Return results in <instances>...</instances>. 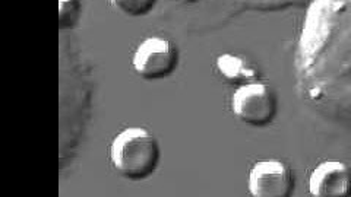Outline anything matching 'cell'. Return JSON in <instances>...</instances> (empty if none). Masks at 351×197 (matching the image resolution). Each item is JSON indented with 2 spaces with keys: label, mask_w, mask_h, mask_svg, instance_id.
<instances>
[{
  "label": "cell",
  "mask_w": 351,
  "mask_h": 197,
  "mask_svg": "<svg viewBox=\"0 0 351 197\" xmlns=\"http://www.w3.org/2000/svg\"><path fill=\"white\" fill-rule=\"evenodd\" d=\"M183 2H195V0H183Z\"/></svg>",
  "instance_id": "9c48e42d"
},
{
  "label": "cell",
  "mask_w": 351,
  "mask_h": 197,
  "mask_svg": "<svg viewBox=\"0 0 351 197\" xmlns=\"http://www.w3.org/2000/svg\"><path fill=\"white\" fill-rule=\"evenodd\" d=\"M309 192L315 197L351 196V168L341 161H325L309 177Z\"/></svg>",
  "instance_id": "5b68a950"
},
{
  "label": "cell",
  "mask_w": 351,
  "mask_h": 197,
  "mask_svg": "<svg viewBox=\"0 0 351 197\" xmlns=\"http://www.w3.org/2000/svg\"><path fill=\"white\" fill-rule=\"evenodd\" d=\"M161 158L158 140L144 127H128L110 145V161L122 177L139 181L156 172Z\"/></svg>",
  "instance_id": "6da1fadb"
},
{
  "label": "cell",
  "mask_w": 351,
  "mask_h": 197,
  "mask_svg": "<svg viewBox=\"0 0 351 197\" xmlns=\"http://www.w3.org/2000/svg\"><path fill=\"white\" fill-rule=\"evenodd\" d=\"M119 12L126 16H145L152 12L157 5V0H108Z\"/></svg>",
  "instance_id": "52a82bcc"
},
{
  "label": "cell",
  "mask_w": 351,
  "mask_h": 197,
  "mask_svg": "<svg viewBox=\"0 0 351 197\" xmlns=\"http://www.w3.org/2000/svg\"><path fill=\"white\" fill-rule=\"evenodd\" d=\"M81 0H59V27L73 28L81 16Z\"/></svg>",
  "instance_id": "ba28073f"
},
{
  "label": "cell",
  "mask_w": 351,
  "mask_h": 197,
  "mask_svg": "<svg viewBox=\"0 0 351 197\" xmlns=\"http://www.w3.org/2000/svg\"><path fill=\"white\" fill-rule=\"evenodd\" d=\"M215 64L218 73L233 85L236 83L240 86L258 79L256 70L243 57L234 56V54H221V56H218Z\"/></svg>",
  "instance_id": "8992f818"
},
{
  "label": "cell",
  "mask_w": 351,
  "mask_h": 197,
  "mask_svg": "<svg viewBox=\"0 0 351 197\" xmlns=\"http://www.w3.org/2000/svg\"><path fill=\"white\" fill-rule=\"evenodd\" d=\"M179 66V49L162 37H148L136 47L132 57L135 73L147 81L164 79Z\"/></svg>",
  "instance_id": "3957f363"
},
{
  "label": "cell",
  "mask_w": 351,
  "mask_h": 197,
  "mask_svg": "<svg viewBox=\"0 0 351 197\" xmlns=\"http://www.w3.org/2000/svg\"><path fill=\"white\" fill-rule=\"evenodd\" d=\"M247 189L254 197H289L294 190L293 171L280 159L258 161L249 171Z\"/></svg>",
  "instance_id": "277c9868"
},
{
  "label": "cell",
  "mask_w": 351,
  "mask_h": 197,
  "mask_svg": "<svg viewBox=\"0 0 351 197\" xmlns=\"http://www.w3.org/2000/svg\"><path fill=\"white\" fill-rule=\"evenodd\" d=\"M232 111L240 122L254 127H265L277 116V95L267 83L258 81L240 85L232 95Z\"/></svg>",
  "instance_id": "7a4b0ae2"
}]
</instances>
